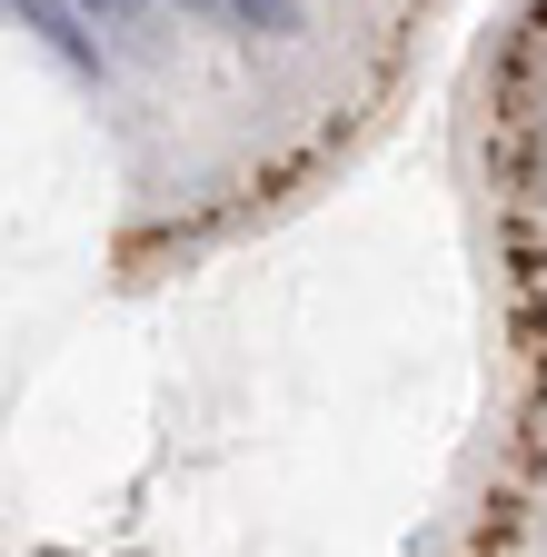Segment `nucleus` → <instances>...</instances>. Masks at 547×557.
I'll return each mask as SVG.
<instances>
[{"instance_id": "obj_1", "label": "nucleus", "mask_w": 547, "mask_h": 557, "mask_svg": "<svg viewBox=\"0 0 547 557\" xmlns=\"http://www.w3.org/2000/svg\"><path fill=\"white\" fill-rule=\"evenodd\" d=\"M220 21H239V30H299V0H220Z\"/></svg>"}, {"instance_id": "obj_3", "label": "nucleus", "mask_w": 547, "mask_h": 557, "mask_svg": "<svg viewBox=\"0 0 547 557\" xmlns=\"http://www.w3.org/2000/svg\"><path fill=\"white\" fill-rule=\"evenodd\" d=\"M179 11H189V21H220V0H179Z\"/></svg>"}, {"instance_id": "obj_2", "label": "nucleus", "mask_w": 547, "mask_h": 557, "mask_svg": "<svg viewBox=\"0 0 547 557\" xmlns=\"http://www.w3.org/2000/svg\"><path fill=\"white\" fill-rule=\"evenodd\" d=\"M71 11H80V21H100V30H129V40H140L150 0H71Z\"/></svg>"}]
</instances>
